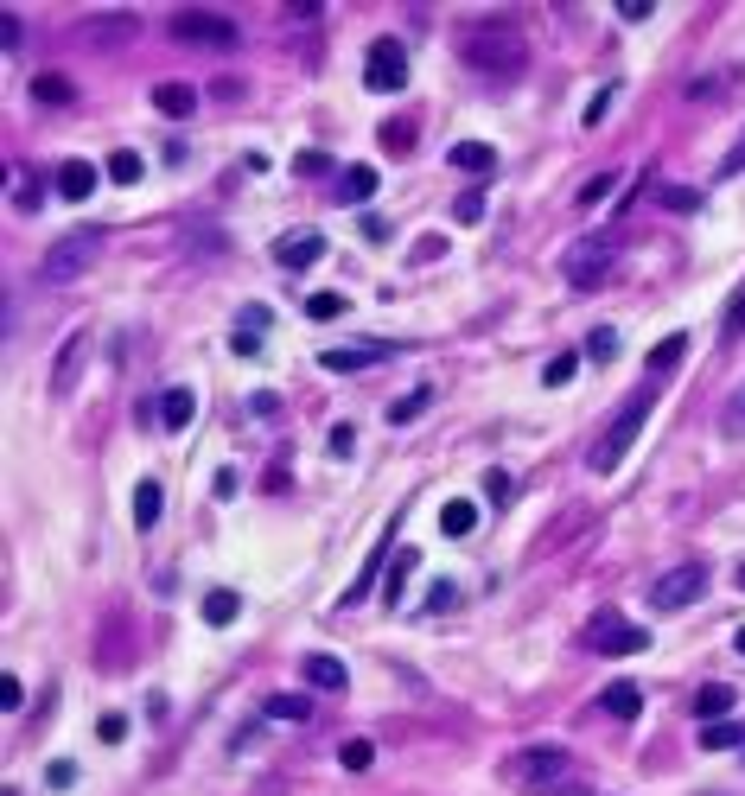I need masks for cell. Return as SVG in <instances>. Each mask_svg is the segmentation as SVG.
I'll return each mask as SVG.
<instances>
[{
    "instance_id": "cell-47",
    "label": "cell",
    "mask_w": 745,
    "mask_h": 796,
    "mask_svg": "<svg viewBox=\"0 0 745 796\" xmlns=\"http://www.w3.org/2000/svg\"><path fill=\"white\" fill-rule=\"evenodd\" d=\"M414 141V128H402V121H389V128H383V147H408Z\"/></svg>"
},
{
    "instance_id": "cell-36",
    "label": "cell",
    "mask_w": 745,
    "mask_h": 796,
    "mask_svg": "<svg viewBox=\"0 0 745 796\" xmlns=\"http://www.w3.org/2000/svg\"><path fill=\"white\" fill-rule=\"evenodd\" d=\"M612 192H618V172H599V179H586L580 204H586V211H593V204H599V198H612Z\"/></svg>"
},
{
    "instance_id": "cell-49",
    "label": "cell",
    "mask_w": 745,
    "mask_h": 796,
    "mask_svg": "<svg viewBox=\"0 0 745 796\" xmlns=\"http://www.w3.org/2000/svg\"><path fill=\"white\" fill-rule=\"evenodd\" d=\"M739 421H745V395H739V402H733V427H739Z\"/></svg>"
},
{
    "instance_id": "cell-20",
    "label": "cell",
    "mask_w": 745,
    "mask_h": 796,
    "mask_svg": "<svg viewBox=\"0 0 745 796\" xmlns=\"http://www.w3.org/2000/svg\"><path fill=\"white\" fill-rule=\"evenodd\" d=\"M453 166H459V172H472V179H484V172L497 166V147H484V141H459V147H453Z\"/></svg>"
},
{
    "instance_id": "cell-16",
    "label": "cell",
    "mask_w": 745,
    "mask_h": 796,
    "mask_svg": "<svg viewBox=\"0 0 745 796\" xmlns=\"http://www.w3.org/2000/svg\"><path fill=\"white\" fill-rule=\"evenodd\" d=\"M300 676H306V682H313V688H325V695H332V688H344V682H351V669H344V663H338V656H325V650H313V656H306V663H300Z\"/></svg>"
},
{
    "instance_id": "cell-10",
    "label": "cell",
    "mask_w": 745,
    "mask_h": 796,
    "mask_svg": "<svg viewBox=\"0 0 745 796\" xmlns=\"http://www.w3.org/2000/svg\"><path fill=\"white\" fill-rule=\"evenodd\" d=\"M319 255H325V236H319V230H287V236H274V262H281L287 274L313 268Z\"/></svg>"
},
{
    "instance_id": "cell-3",
    "label": "cell",
    "mask_w": 745,
    "mask_h": 796,
    "mask_svg": "<svg viewBox=\"0 0 745 796\" xmlns=\"http://www.w3.org/2000/svg\"><path fill=\"white\" fill-rule=\"evenodd\" d=\"M96 249H102V236H96V230H71L64 242H51V255L39 262V281H51V287L77 281V274L96 262Z\"/></svg>"
},
{
    "instance_id": "cell-21",
    "label": "cell",
    "mask_w": 745,
    "mask_h": 796,
    "mask_svg": "<svg viewBox=\"0 0 745 796\" xmlns=\"http://www.w3.org/2000/svg\"><path fill=\"white\" fill-rule=\"evenodd\" d=\"M739 739H745L739 720H701V746H707V752H733Z\"/></svg>"
},
{
    "instance_id": "cell-44",
    "label": "cell",
    "mask_w": 745,
    "mask_h": 796,
    "mask_svg": "<svg viewBox=\"0 0 745 796\" xmlns=\"http://www.w3.org/2000/svg\"><path fill=\"white\" fill-rule=\"evenodd\" d=\"M612 96H618V90H612V83H605V90H599L593 102H586V128H599V121H605V109H612Z\"/></svg>"
},
{
    "instance_id": "cell-34",
    "label": "cell",
    "mask_w": 745,
    "mask_h": 796,
    "mask_svg": "<svg viewBox=\"0 0 745 796\" xmlns=\"http://www.w3.org/2000/svg\"><path fill=\"white\" fill-rule=\"evenodd\" d=\"M268 714H274V720H306L313 707H306V695H274V701H268Z\"/></svg>"
},
{
    "instance_id": "cell-35",
    "label": "cell",
    "mask_w": 745,
    "mask_h": 796,
    "mask_svg": "<svg viewBox=\"0 0 745 796\" xmlns=\"http://www.w3.org/2000/svg\"><path fill=\"white\" fill-rule=\"evenodd\" d=\"M453 605H459V586L453 580H433L427 586V612H453Z\"/></svg>"
},
{
    "instance_id": "cell-1",
    "label": "cell",
    "mask_w": 745,
    "mask_h": 796,
    "mask_svg": "<svg viewBox=\"0 0 745 796\" xmlns=\"http://www.w3.org/2000/svg\"><path fill=\"white\" fill-rule=\"evenodd\" d=\"M497 777H504L510 790H523V796H586V790L574 784V758H567L561 746L510 752L504 765H497Z\"/></svg>"
},
{
    "instance_id": "cell-28",
    "label": "cell",
    "mask_w": 745,
    "mask_h": 796,
    "mask_svg": "<svg viewBox=\"0 0 745 796\" xmlns=\"http://www.w3.org/2000/svg\"><path fill=\"white\" fill-rule=\"evenodd\" d=\"M414 567H421V555H414V548H402V555L389 561V605H402V586H408Z\"/></svg>"
},
{
    "instance_id": "cell-48",
    "label": "cell",
    "mask_w": 745,
    "mask_h": 796,
    "mask_svg": "<svg viewBox=\"0 0 745 796\" xmlns=\"http://www.w3.org/2000/svg\"><path fill=\"white\" fill-rule=\"evenodd\" d=\"M720 172H726V179H733V172H745V134H739V147L726 153V166H720Z\"/></svg>"
},
{
    "instance_id": "cell-5",
    "label": "cell",
    "mask_w": 745,
    "mask_h": 796,
    "mask_svg": "<svg viewBox=\"0 0 745 796\" xmlns=\"http://www.w3.org/2000/svg\"><path fill=\"white\" fill-rule=\"evenodd\" d=\"M701 593H707V567L701 561H682V567H669V574H656L650 605H656V612H682V605H695Z\"/></svg>"
},
{
    "instance_id": "cell-13",
    "label": "cell",
    "mask_w": 745,
    "mask_h": 796,
    "mask_svg": "<svg viewBox=\"0 0 745 796\" xmlns=\"http://www.w3.org/2000/svg\"><path fill=\"white\" fill-rule=\"evenodd\" d=\"M192 414H198V395L185 389V383L160 395V427H166V434H185V427H192Z\"/></svg>"
},
{
    "instance_id": "cell-2",
    "label": "cell",
    "mask_w": 745,
    "mask_h": 796,
    "mask_svg": "<svg viewBox=\"0 0 745 796\" xmlns=\"http://www.w3.org/2000/svg\"><path fill=\"white\" fill-rule=\"evenodd\" d=\"M656 389H663V376H650V383L637 389V395H631L625 408H618V421L605 427V440L593 446V453H586V465H593V472H618V465H625L631 440L644 434V414H650V402H656Z\"/></svg>"
},
{
    "instance_id": "cell-25",
    "label": "cell",
    "mask_w": 745,
    "mask_h": 796,
    "mask_svg": "<svg viewBox=\"0 0 745 796\" xmlns=\"http://www.w3.org/2000/svg\"><path fill=\"white\" fill-rule=\"evenodd\" d=\"M726 707H733V688H726V682H707L701 695H695V714L701 720H726Z\"/></svg>"
},
{
    "instance_id": "cell-41",
    "label": "cell",
    "mask_w": 745,
    "mask_h": 796,
    "mask_svg": "<svg viewBox=\"0 0 745 796\" xmlns=\"http://www.w3.org/2000/svg\"><path fill=\"white\" fill-rule=\"evenodd\" d=\"M325 446H332V459H351L357 453V427H332V440H325Z\"/></svg>"
},
{
    "instance_id": "cell-38",
    "label": "cell",
    "mask_w": 745,
    "mask_h": 796,
    "mask_svg": "<svg viewBox=\"0 0 745 796\" xmlns=\"http://www.w3.org/2000/svg\"><path fill=\"white\" fill-rule=\"evenodd\" d=\"M338 313H344L338 293H313V300H306V319H338Z\"/></svg>"
},
{
    "instance_id": "cell-37",
    "label": "cell",
    "mask_w": 745,
    "mask_h": 796,
    "mask_svg": "<svg viewBox=\"0 0 745 796\" xmlns=\"http://www.w3.org/2000/svg\"><path fill=\"white\" fill-rule=\"evenodd\" d=\"M656 198H663L669 211H701V192H688V185H663Z\"/></svg>"
},
{
    "instance_id": "cell-15",
    "label": "cell",
    "mask_w": 745,
    "mask_h": 796,
    "mask_svg": "<svg viewBox=\"0 0 745 796\" xmlns=\"http://www.w3.org/2000/svg\"><path fill=\"white\" fill-rule=\"evenodd\" d=\"M90 192H96V166H90V160H64V166H58V198H64V204H83Z\"/></svg>"
},
{
    "instance_id": "cell-24",
    "label": "cell",
    "mask_w": 745,
    "mask_h": 796,
    "mask_svg": "<svg viewBox=\"0 0 745 796\" xmlns=\"http://www.w3.org/2000/svg\"><path fill=\"white\" fill-rule=\"evenodd\" d=\"M242 599L230 593V586H217V593H204V625H236Z\"/></svg>"
},
{
    "instance_id": "cell-50",
    "label": "cell",
    "mask_w": 745,
    "mask_h": 796,
    "mask_svg": "<svg viewBox=\"0 0 745 796\" xmlns=\"http://www.w3.org/2000/svg\"><path fill=\"white\" fill-rule=\"evenodd\" d=\"M733 650H739V656H745V625H739V631H733Z\"/></svg>"
},
{
    "instance_id": "cell-32",
    "label": "cell",
    "mask_w": 745,
    "mask_h": 796,
    "mask_svg": "<svg viewBox=\"0 0 745 796\" xmlns=\"http://www.w3.org/2000/svg\"><path fill=\"white\" fill-rule=\"evenodd\" d=\"M586 357H593V363H612L618 357V332H612V325H599V332L586 338Z\"/></svg>"
},
{
    "instance_id": "cell-4",
    "label": "cell",
    "mask_w": 745,
    "mask_h": 796,
    "mask_svg": "<svg viewBox=\"0 0 745 796\" xmlns=\"http://www.w3.org/2000/svg\"><path fill=\"white\" fill-rule=\"evenodd\" d=\"M363 83H370L376 96H402L408 90V51L402 39H376L363 51Z\"/></svg>"
},
{
    "instance_id": "cell-45",
    "label": "cell",
    "mask_w": 745,
    "mask_h": 796,
    "mask_svg": "<svg viewBox=\"0 0 745 796\" xmlns=\"http://www.w3.org/2000/svg\"><path fill=\"white\" fill-rule=\"evenodd\" d=\"M484 491H491V497H497V504H504V497L516 491V478H510V472H484Z\"/></svg>"
},
{
    "instance_id": "cell-18",
    "label": "cell",
    "mask_w": 745,
    "mask_h": 796,
    "mask_svg": "<svg viewBox=\"0 0 745 796\" xmlns=\"http://www.w3.org/2000/svg\"><path fill=\"white\" fill-rule=\"evenodd\" d=\"M83 351H90V338H71V344H64V351H58V376H51V389H58V395H71V383H77V370H83Z\"/></svg>"
},
{
    "instance_id": "cell-33",
    "label": "cell",
    "mask_w": 745,
    "mask_h": 796,
    "mask_svg": "<svg viewBox=\"0 0 745 796\" xmlns=\"http://www.w3.org/2000/svg\"><path fill=\"white\" fill-rule=\"evenodd\" d=\"M32 96L51 102V109H64V102H71V83H64V77H39V83H32Z\"/></svg>"
},
{
    "instance_id": "cell-42",
    "label": "cell",
    "mask_w": 745,
    "mask_h": 796,
    "mask_svg": "<svg viewBox=\"0 0 745 796\" xmlns=\"http://www.w3.org/2000/svg\"><path fill=\"white\" fill-rule=\"evenodd\" d=\"M20 701H26L20 676H0V707H7V714H20Z\"/></svg>"
},
{
    "instance_id": "cell-43",
    "label": "cell",
    "mask_w": 745,
    "mask_h": 796,
    "mask_svg": "<svg viewBox=\"0 0 745 796\" xmlns=\"http://www.w3.org/2000/svg\"><path fill=\"white\" fill-rule=\"evenodd\" d=\"M96 733H102V746H121V739H128V720H121V714H102Z\"/></svg>"
},
{
    "instance_id": "cell-29",
    "label": "cell",
    "mask_w": 745,
    "mask_h": 796,
    "mask_svg": "<svg viewBox=\"0 0 745 796\" xmlns=\"http://www.w3.org/2000/svg\"><path fill=\"white\" fill-rule=\"evenodd\" d=\"M338 765H344V771H370V765H376V746H370V739H344V746H338Z\"/></svg>"
},
{
    "instance_id": "cell-40",
    "label": "cell",
    "mask_w": 745,
    "mask_h": 796,
    "mask_svg": "<svg viewBox=\"0 0 745 796\" xmlns=\"http://www.w3.org/2000/svg\"><path fill=\"white\" fill-rule=\"evenodd\" d=\"M453 217H459V223H484V192H465V198L453 204Z\"/></svg>"
},
{
    "instance_id": "cell-12",
    "label": "cell",
    "mask_w": 745,
    "mask_h": 796,
    "mask_svg": "<svg viewBox=\"0 0 745 796\" xmlns=\"http://www.w3.org/2000/svg\"><path fill=\"white\" fill-rule=\"evenodd\" d=\"M262 338H268V306H249V313L236 319V332H230V351L236 357H262Z\"/></svg>"
},
{
    "instance_id": "cell-39",
    "label": "cell",
    "mask_w": 745,
    "mask_h": 796,
    "mask_svg": "<svg viewBox=\"0 0 745 796\" xmlns=\"http://www.w3.org/2000/svg\"><path fill=\"white\" fill-rule=\"evenodd\" d=\"M45 784H51V790H71V784H77V765H71V758H51Z\"/></svg>"
},
{
    "instance_id": "cell-7",
    "label": "cell",
    "mask_w": 745,
    "mask_h": 796,
    "mask_svg": "<svg viewBox=\"0 0 745 796\" xmlns=\"http://www.w3.org/2000/svg\"><path fill=\"white\" fill-rule=\"evenodd\" d=\"M465 64L516 77L523 71V39H510V32H472V39H465Z\"/></svg>"
},
{
    "instance_id": "cell-30",
    "label": "cell",
    "mask_w": 745,
    "mask_h": 796,
    "mask_svg": "<svg viewBox=\"0 0 745 796\" xmlns=\"http://www.w3.org/2000/svg\"><path fill=\"white\" fill-rule=\"evenodd\" d=\"M574 370H580V357H574V351H561V357H548L542 383H548V389H567V383H574Z\"/></svg>"
},
{
    "instance_id": "cell-27",
    "label": "cell",
    "mask_w": 745,
    "mask_h": 796,
    "mask_svg": "<svg viewBox=\"0 0 745 796\" xmlns=\"http://www.w3.org/2000/svg\"><path fill=\"white\" fill-rule=\"evenodd\" d=\"M682 357H688V338H682V332H675V338H663V344L650 351V376H669Z\"/></svg>"
},
{
    "instance_id": "cell-51",
    "label": "cell",
    "mask_w": 745,
    "mask_h": 796,
    "mask_svg": "<svg viewBox=\"0 0 745 796\" xmlns=\"http://www.w3.org/2000/svg\"><path fill=\"white\" fill-rule=\"evenodd\" d=\"M739 586H745V567H739Z\"/></svg>"
},
{
    "instance_id": "cell-8",
    "label": "cell",
    "mask_w": 745,
    "mask_h": 796,
    "mask_svg": "<svg viewBox=\"0 0 745 796\" xmlns=\"http://www.w3.org/2000/svg\"><path fill=\"white\" fill-rule=\"evenodd\" d=\"M383 357H395V344H383V338H357V344H332V351H319V363L332 376H351V370H363V363H383Z\"/></svg>"
},
{
    "instance_id": "cell-11",
    "label": "cell",
    "mask_w": 745,
    "mask_h": 796,
    "mask_svg": "<svg viewBox=\"0 0 745 796\" xmlns=\"http://www.w3.org/2000/svg\"><path fill=\"white\" fill-rule=\"evenodd\" d=\"M605 274H612V249H599V242H580V249L567 255V281L574 287H599Z\"/></svg>"
},
{
    "instance_id": "cell-46",
    "label": "cell",
    "mask_w": 745,
    "mask_h": 796,
    "mask_svg": "<svg viewBox=\"0 0 745 796\" xmlns=\"http://www.w3.org/2000/svg\"><path fill=\"white\" fill-rule=\"evenodd\" d=\"M325 166H332V160H325V153H300V160H293V172H306V179H319Z\"/></svg>"
},
{
    "instance_id": "cell-9",
    "label": "cell",
    "mask_w": 745,
    "mask_h": 796,
    "mask_svg": "<svg viewBox=\"0 0 745 796\" xmlns=\"http://www.w3.org/2000/svg\"><path fill=\"white\" fill-rule=\"evenodd\" d=\"M644 644H650L644 625H625V618H599V625H593V650L599 656H637Z\"/></svg>"
},
{
    "instance_id": "cell-14",
    "label": "cell",
    "mask_w": 745,
    "mask_h": 796,
    "mask_svg": "<svg viewBox=\"0 0 745 796\" xmlns=\"http://www.w3.org/2000/svg\"><path fill=\"white\" fill-rule=\"evenodd\" d=\"M472 529H478V504H472V497H446V504H440V535H446V542H465Z\"/></svg>"
},
{
    "instance_id": "cell-17",
    "label": "cell",
    "mask_w": 745,
    "mask_h": 796,
    "mask_svg": "<svg viewBox=\"0 0 745 796\" xmlns=\"http://www.w3.org/2000/svg\"><path fill=\"white\" fill-rule=\"evenodd\" d=\"M160 516H166V491L153 478H141V484H134V529H153Z\"/></svg>"
},
{
    "instance_id": "cell-6",
    "label": "cell",
    "mask_w": 745,
    "mask_h": 796,
    "mask_svg": "<svg viewBox=\"0 0 745 796\" xmlns=\"http://www.w3.org/2000/svg\"><path fill=\"white\" fill-rule=\"evenodd\" d=\"M172 39L179 45H211V51H236V20L223 13H172Z\"/></svg>"
},
{
    "instance_id": "cell-22",
    "label": "cell",
    "mask_w": 745,
    "mask_h": 796,
    "mask_svg": "<svg viewBox=\"0 0 745 796\" xmlns=\"http://www.w3.org/2000/svg\"><path fill=\"white\" fill-rule=\"evenodd\" d=\"M338 192H344V204H363V198H376V166H344Z\"/></svg>"
},
{
    "instance_id": "cell-23",
    "label": "cell",
    "mask_w": 745,
    "mask_h": 796,
    "mask_svg": "<svg viewBox=\"0 0 745 796\" xmlns=\"http://www.w3.org/2000/svg\"><path fill=\"white\" fill-rule=\"evenodd\" d=\"M637 707H644L637 682H612V688H605V714H612V720H637Z\"/></svg>"
},
{
    "instance_id": "cell-26",
    "label": "cell",
    "mask_w": 745,
    "mask_h": 796,
    "mask_svg": "<svg viewBox=\"0 0 745 796\" xmlns=\"http://www.w3.org/2000/svg\"><path fill=\"white\" fill-rule=\"evenodd\" d=\"M102 172H109V179H115V185H141V172H147V160H141V153H128V147H121V153H109V166H102Z\"/></svg>"
},
{
    "instance_id": "cell-31",
    "label": "cell",
    "mask_w": 745,
    "mask_h": 796,
    "mask_svg": "<svg viewBox=\"0 0 745 796\" xmlns=\"http://www.w3.org/2000/svg\"><path fill=\"white\" fill-rule=\"evenodd\" d=\"M427 402H433V389H414V395H402V402L389 408V421H395V427H408V421H414V414H421Z\"/></svg>"
},
{
    "instance_id": "cell-19",
    "label": "cell",
    "mask_w": 745,
    "mask_h": 796,
    "mask_svg": "<svg viewBox=\"0 0 745 796\" xmlns=\"http://www.w3.org/2000/svg\"><path fill=\"white\" fill-rule=\"evenodd\" d=\"M153 109L179 121V115H192V109H198V90H185V83H160V90H153Z\"/></svg>"
}]
</instances>
